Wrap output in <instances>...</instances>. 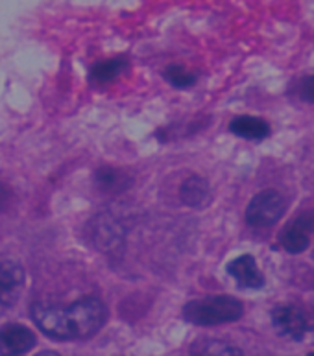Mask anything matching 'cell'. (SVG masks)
<instances>
[{"label":"cell","instance_id":"cell-1","mask_svg":"<svg viewBox=\"0 0 314 356\" xmlns=\"http://www.w3.org/2000/svg\"><path fill=\"white\" fill-rule=\"evenodd\" d=\"M30 314L45 334L59 341L91 338L104 327L107 319L106 305L98 298H84L69 307L33 303Z\"/></svg>","mask_w":314,"mask_h":356},{"label":"cell","instance_id":"cell-2","mask_svg":"<svg viewBox=\"0 0 314 356\" xmlns=\"http://www.w3.org/2000/svg\"><path fill=\"white\" fill-rule=\"evenodd\" d=\"M244 307L239 299L231 296H213V298L194 299L183 307L185 321L198 327H214V325L233 323L242 318Z\"/></svg>","mask_w":314,"mask_h":356},{"label":"cell","instance_id":"cell-3","mask_svg":"<svg viewBox=\"0 0 314 356\" xmlns=\"http://www.w3.org/2000/svg\"><path fill=\"white\" fill-rule=\"evenodd\" d=\"M287 211V197L277 191H262L246 207V222L251 227H272Z\"/></svg>","mask_w":314,"mask_h":356},{"label":"cell","instance_id":"cell-4","mask_svg":"<svg viewBox=\"0 0 314 356\" xmlns=\"http://www.w3.org/2000/svg\"><path fill=\"white\" fill-rule=\"evenodd\" d=\"M91 240L93 244L100 251L113 253L118 251L124 244V236H126V229L123 223L118 222L117 216L109 213L98 214L93 222H91Z\"/></svg>","mask_w":314,"mask_h":356},{"label":"cell","instance_id":"cell-5","mask_svg":"<svg viewBox=\"0 0 314 356\" xmlns=\"http://www.w3.org/2000/svg\"><path fill=\"white\" fill-rule=\"evenodd\" d=\"M26 284L24 268L11 257L0 255V305L13 307Z\"/></svg>","mask_w":314,"mask_h":356},{"label":"cell","instance_id":"cell-6","mask_svg":"<svg viewBox=\"0 0 314 356\" xmlns=\"http://www.w3.org/2000/svg\"><path fill=\"white\" fill-rule=\"evenodd\" d=\"M272 325L279 336L288 340H304L309 332V321L305 314L292 305H279L272 310Z\"/></svg>","mask_w":314,"mask_h":356},{"label":"cell","instance_id":"cell-7","mask_svg":"<svg viewBox=\"0 0 314 356\" xmlns=\"http://www.w3.org/2000/svg\"><path fill=\"white\" fill-rule=\"evenodd\" d=\"M36 346V334L21 323L4 325L0 329V356H22Z\"/></svg>","mask_w":314,"mask_h":356},{"label":"cell","instance_id":"cell-8","mask_svg":"<svg viewBox=\"0 0 314 356\" xmlns=\"http://www.w3.org/2000/svg\"><path fill=\"white\" fill-rule=\"evenodd\" d=\"M229 277H233V281L240 288H248V290H259L265 286V275L257 266L256 259L251 255H240L228 264Z\"/></svg>","mask_w":314,"mask_h":356},{"label":"cell","instance_id":"cell-9","mask_svg":"<svg viewBox=\"0 0 314 356\" xmlns=\"http://www.w3.org/2000/svg\"><path fill=\"white\" fill-rule=\"evenodd\" d=\"M181 202L191 209L207 207L211 202V185L202 176H189L180 186Z\"/></svg>","mask_w":314,"mask_h":356},{"label":"cell","instance_id":"cell-10","mask_svg":"<svg viewBox=\"0 0 314 356\" xmlns=\"http://www.w3.org/2000/svg\"><path fill=\"white\" fill-rule=\"evenodd\" d=\"M229 129L237 137L248 138V140H262V138H267L270 135L268 122H265L262 118L248 117V115L233 118L231 124H229Z\"/></svg>","mask_w":314,"mask_h":356},{"label":"cell","instance_id":"cell-11","mask_svg":"<svg viewBox=\"0 0 314 356\" xmlns=\"http://www.w3.org/2000/svg\"><path fill=\"white\" fill-rule=\"evenodd\" d=\"M191 356H242V351L224 340L202 338L192 343Z\"/></svg>","mask_w":314,"mask_h":356},{"label":"cell","instance_id":"cell-12","mask_svg":"<svg viewBox=\"0 0 314 356\" xmlns=\"http://www.w3.org/2000/svg\"><path fill=\"white\" fill-rule=\"evenodd\" d=\"M128 61L124 58L107 59V61H100L91 69L89 78L95 83H109V81L117 80L118 76L123 74V70H126Z\"/></svg>","mask_w":314,"mask_h":356},{"label":"cell","instance_id":"cell-13","mask_svg":"<svg viewBox=\"0 0 314 356\" xmlns=\"http://www.w3.org/2000/svg\"><path fill=\"white\" fill-rule=\"evenodd\" d=\"M279 242L285 248V251L292 253V255H299L307 251L311 244V236L307 233H304L301 229H298L292 223H288L287 227L283 229L281 234H279Z\"/></svg>","mask_w":314,"mask_h":356},{"label":"cell","instance_id":"cell-14","mask_svg":"<svg viewBox=\"0 0 314 356\" xmlns=\"http://www.w3.org/2000/svg\"><path fill=\"white\" fill-rule=\"evenodd\" d=\"M96 185L100 186L102 191L107 192H117L124 191V186H128L129 181L124 177L123 172L115 170L111 166H104L100 170L96 172Z\"/></svg>","mask_w":314,"mask_h":356},{"label":"cell","instance_id":"cell-15","mask_svg":"<svg viewBox=\"0 0 314 356\" xmlns=\"http://www.w3.org/2000/svg\"><path fill=\"white\" fill-rule=\"evenodd\" d=\"M163 76H165V80L168 81L171 86L178 87V89H187V87L194 86V81H196V76L192 74L191 70H187L185 67H180V65H171V67H166Z\"/></svg>","mask_w":314,"mask_h":356},{"label":"cell","instance_id":"cell-16","mask_svg":"<svg viewBox=\"0 0 314 356\" xmlns=\"http://www.w3.org/2000/svg\"><path fill=\"white\" fill-rule=\"evenodd\" d=\"M292 225H296V227L301 229V231L307 234L314 233V211H305V213L298 214V216L294 218Z\"/></svg>","mask_w":314,"mask_h":356},{"label":"cell","instance_id":"cell-17","mask_svg":"<svg viewBox=\"0 0 314 356\" xmlns=\"http://www.w3.org/2000/svg\"><path fill=\"white\" fill-rule=\"evenodd\" d=\"M299 98L304 102H314V76L305 78L301 83H299Z\"/></svg>","mask_w":314,"mask_h":356},{"label":"cell","instance_id":"cell-18","mask_svg":"<svg viewBox=\"0 0 314 356\" xmlns=\"http://www.w3.org/2000/svg\"><path fill=\"white\" fill-rule=\"evenodd\" d=\"M36 356H59L58 353H54V351H43V353H39V355Z\"/></svg>","mask_w":314,"mask_h":356},{"label":"cell","instance_id":"cell-19","mask_svg":"<svg viewBox=\"0 0 314 356\" xmlns=\"http://www.w3.org/2000/svg\"><path fill=\"white\" fill-rule=\"evenodd\" d=\"M307 356H314V353H309V355H307Z\"/></svg>","mask_w":314,"mask_h":356}]
</instances>
